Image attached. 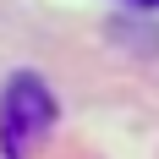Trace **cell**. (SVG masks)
Listing matches in <instances>:
<instances>
[{
	"instance_id": "cell-1",
	"label": "cell",
	"mask_w": 159,
	"mask_h": 159,
	"mask_svg": "<svg viewBox=\"0 0 159 159\" xmlns=\"http://www.w3.org/2000/svg\"><path fill=\"white\" fill-rule=\"evenodd\" d=\"M55 115H61V104L49 93V82L33 77V71H16L6 82V93H0V154L6 159H28L49 137Z\"/></svg>"
},
{
	"instance_id": "cell-2",
	"label": "cell",
	"mask_w": 159,
	"mask_h": 159,
	"mask_svg": "<svg viewBox=\"0 0 159 159\" xmlns=\"http://www.w3.org/2000/svg\"><path fill=\"white\" fill-rule=\"evenodd\" d=\"M132 6H159V0H132Z\"/></svg>"
}]
</instances>
